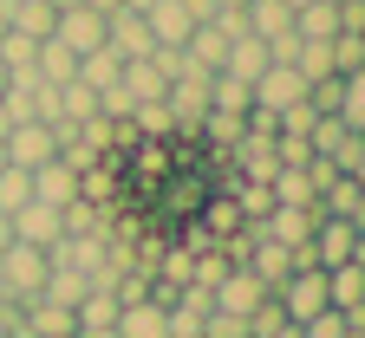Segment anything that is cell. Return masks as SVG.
Returning <instances> with one entry per match:
<instances>
[{
  "instance_id": "1",
  "label": "cell",
  "mask_w": 365,
  "mask_h": 338,
  "mask_svg": "<svg viewBox=\"0 0 365 338\" xmlns=\"http://www.w3.org/2000/svg\"><path fill=\"white\" fill-rule=\"evenodd\" d=\"M300 254H307V267H319V273H333V267H346V260H365V254H359V221L319 215Z\"/></svg>"
},
{
  "instance_id": "2",
  "label": "cell",
  "mask_w": 365,
  "mask_h": 338,
  "mask_svg": "<svg viewBox=\"0 0 365 338\" xmlns=\"http://www.w3.org/2000/svg\"><path fill=\"white\" fill-rule=\"evenodd\" d=\"M46 248H26V241H7V254H0V286H7V300H39V286H46Z\"/></svg>"
},
{
  "instance_id": "3",
  "label": "cell",
  "mask_w": 365,
  "mask_h": 338,
  "mask_svg": "<svg viewBox=\"0 0 365 338\" xmlns=\"http://www.w3.org/2000/svg\"><path fill=\"white\" fill-rule=\"evenodd\" d=\"M0 143H7V163H14V169H39V163H53V157H59V130H53V124H39V117L14 124Z\"/></svg>"
},
{
  "instance_id": "4",
  "label": "cell",
  "mask_w": 365,
  "mask_h": 338,
  "mask_svg": "<svg viewBox=\"0 0 365 338\" xmlns=\"http://www.w3.org/2000/svg\"><path fill=\"white\" fill-rule=\"evenodd\" d=\"M274 300L287 306L294 325H307L313 312H327V273H319V267H294V273L281 280V293H274Z\"/></svg>"
},
{
  "instance_id": "5",
  "label": "cell",
  "mask_w": 365,
  "mask_h": 338,
  "mask_svg": "<svg viewBox=\"0 0 365 338\" xmlns=\"http://www.w3.org/2000/svg\"><path fill=\"white\" fill-rule=\"evenodd\" d=\"M248 91H255V111H274V117H281L287 105H307V78H300L294 65H281V59H274Z\"/></svg>"
},
{
  "instance_id": "6",
  "label": "cell",
  "mask_w": 365,
  "mask_h": 338,
  "mask_svg": "<svg viewBox=\"0 0 365 338\" xmlns=\"http://www.w3.org/2000/svg\"><path fill=\"white\" fill-rule=\"evenodd\" d=\"M327 312H339L346 325H365V260H346L327 273Z\"/></svg>"
},
{
  "instance_id": "7",
  "label": "cell",
  "mask_w": 365,
  "mask_h": 338,
  "mask_svg": "<svg viewBox=\"0 0 365 338\" xmlns=\"http://www.w3.org/2000/svg\"><path fill=\"white\" fill-rule=\"evenodd\" d=\"M53 39L66 46V53H98L105 46V14H91V7H59V20H53Z\"/></svg>"
},
{
  "instance_id": "8",
  "label": "cell",
  "mask_w": 365,
  "mask_h": 338,
  "mask_svg": "<svg viewBox=\"0 0 365 338\" xmlns=\"http://www.w3.org/2000/svg\"><path fill=\"white\" fill-rule=\"evenodd\" d=\"M33 202H46V208H72V202H78V169H72L66 157L39 163V169H33Z\"/></svg>"
},
{
  "instance_id": "9",
  "label": "cell",
  "mask_w": 365,
  "mask_h": 338,
  "mask_svg": "<svg viewBox=\"0 0 365 338\" xmlns=\"http://www.w3.org/2000/svg\"><path fill=\"white\" fill-rule=\"evenodd\" d=\"M7 221H14V241H26V248H53V241L66 234V215H59V208H46V202L14 208Z\"/></svg>"
},
{
  "instance_id": "10",
  "label": "cell",
  "mask_w": 365,
  "mask_h": 338,
  "mask_svg": "<svg viewBox=\"0 0 365 338\" xmlns=\"http://www.w3.org/2000/svg\"><path fill=\"white\" fill-rule=\"evenodd\" d=\"M144 26H150V39H157V46H182L202 20L182 7V0H150V7H144Z\"/></svg>"
},
{
  "instance_id": "11",
  "label": "cell",
  "mask_w": 365,
  "mask_h": 338,
  "mask_svg": "<svg viewBox=\"0 0 365 338\" xmlns=\"http://www.w3.org/2000/svg\"><path fill=\"white\" fill-rule=\"evenodd\" d=\"M118 338H170V306H157V300H130V306H118V325H111Z\"/></svg>"
},
{
  "instance_id": "12",
  "label": "cell",
  "mask_w": 365,
  "mask_h": 338,
  "mask_svg": "<svg viewBox=\"0 0 365 338\" xmlns=\"http://www.w3.org/2000/svg\"><path fill=\"white\" fill-rule=\"evenodd\" d=\"M313 215H339V221H359V215H365V176H333L327 189H319Z\"/></svg>"
},
{
  "instance_id": "13",
  "label": "cell",
  "mask_w": 365,
  "mask_h": 338,
  "mask_svg": "<svg viewBox=\"0 0 365 338\" xmlns=\"http://www.w3.org/2000/svg\"><path fill=\"white\" fill-rule=\"evenodd\" d=\"M274 65V53H267V39H255V33H242V39H228V59H222V72L228 78H242V85H255L261 72Z\"/></svg>"
},
{
  "instance_id": "14",
  "label": "cell",
  "mask_w": 365,
  "mask_h": 338,
  "mask_svg": "<svg viewBox=\"0 0 365 338\" xmlns=\"http://www.w3.org/2000/svg\"><path fill=\"white\" fill-rule=\"evenodd\" d=\"M313 221H319L313 208H267V215H261V234L300 254V248H307V234H313Z\"/></svg>"
},
{
  "instance_id": "15",
  "label": "cell",
  "mask_w": 365,
  "mask_h": 338,
  "mask_svg": "<svg viewBox=\"0 0 365 338\" xmlns=\"http://www.w3.org/2000/svg\"><path fill=\"white\" fill-rule=\"evenodd\" d=\"M242 20H248V33H255V39H267V46L294 33V7H287V0H248Z\"/></svg>"
},
{
  "instance_id": "16",
  "label": "cell",
  "mask_w": 365,
  "mask_h": 338,
  "mask_svg": "<svg viewBox=\"0 0 365 338\" xmlns=\"http://www.w3.org/2000/svg\"><path fill=\"white\" fill-rule=\"evenodd\" d=\"M33 72H39V85H72L78 78V53H66L59 39H39V53H33Z\"/></svg>"
},
{
  "instance_id": "17",
  "label": "cell",
  "mask_w": 365,
  "mask_h": 338,
  "mask_svg": "<svg viewBox=\"0 0 365 338\" xmlns=\"http://www.w3.org/2000/svg\"><path fill=\"white\" fill-rule=\"evenodd\" d=\"M352 137H365V130H346L339 117H313L300 143H307V157H327V163H333V157L346 150V143H352Z\"/></svg>"
},
{
  "instance_id": "18",
  "label": "cell",
  "mask_w": 365,
  "mask_h": 338,
  "mask_svg": "<svg viewBox=\"0 0 365 338\" xmlns=\"http://www.w3.org/2000/svg\"><path fill=\"white\" fill-rule=\"evenodd\" d=\"M118 78H124V59L111 53V46H98V53L78 59V85H91V91H111Z\"/></svg>"
},
{
  "instance_id": "19",
  "label": "cell",
  "mask_w": 365,
  "mask_h": 338,
  "mask_svg": "<svg viewBox=\"0 0 365 338\" xmlns=\"http://www.w3.org/2000/svg\"><path fill=\"white\" fill-rule=\"evenodd\" d=\"M248 105H255V91H248L242 78H228V72H215V78H209V111H228V117H248Z\"/></svg>"
},
{
  "instance_id": "20",
  "label": "cell",
  "mask_w": 365,
  "mask_h": 338,
  "mask_svg": "<svg viewBox=\"0 0 365 338\" xmlns=\"http://www.w3.org/2000/svg\"><path fill=\"white\" fill-rule=\"evenodd\" d=\"M333 72L359 78L365 72V33H333Z\"/></svg>"
},
{
  "instance_id": "21",
  "label": "cell",
  "mask_w": 365,
  "mask_h": 338,
  "mask_svg": "<svg viewBox=\"0 0 365 338\" xmlns=\"http://www.w3.org/2000/svg\"><path fill=\"white\" fill-rule=\"evenodd\" d=\"M33 202V169H0V215H14V208H26Z\"/></svg>"
},
{
  "instance_id": "22",
  "label": "cell",
  "mask_w": 365,
  "mask_h": 338,
  "mask_svg": "<svg viewBox=\"0 0 365 338\" xmlns=\"http://www.w3.org/2000/svg\"><path fill=\"white\" fill-rule=\"evenodd\" d=\"M281 325H294V319H287V306L274 300V293H267V300L248 312V338H267V332H281Z\"/></svg>"
},
{
  "instance_id": "23",
  "label": "cell",
  "mask_w": 365,
  "mask_h": 338,
  "mask_svg": "<svg viewBox=\"0 0 365 338\" xmlns=\"http://www.w3.org/2000/svg\"><path fill=\"white\" fill-rule=\"evenodd\" d=\"M124 124H130V130H144V137H176V124H170V111H163V105H137Z\"/></svg>"
},
{
  "instance_id": "24",
  "label": "cell",
  "mask_w": 365,
  "mask_h": 338,
  "mask_svg": "<svg viewBox=\"0 0 365 338\" xmlns=\"http://www.w3.org/2000/svg\"><path fill=\"white\" fill-rule=\"evenodd\" d=\"M300 338H346V319H339V312H313V319L300 325Z\"/></svg>"
},
{
  "instance_id": "25",
  "label": "cell",
  "mask_w": 365,
  "mask_h": 338,
  "mask_svg": "<svg viewBox=\"0 0 365 338\" xmlns=\"http://www.w3.org/2000/svg\"><path fill=\"white\" fill-rule=\"evenodd\" d=\"M339 7V33H365V0H333Z\"/></svg>"
},
{
  "instance_id": "26",
  "label": "cell",
  "mask_w": 365,
  "mask_h": 338,
  "mask_svg": "<svg viewBox=\"0 0 365 338\" xmlns=\"http://www.w3.org/2000/svg\"><path fill=\"white\" fill-rule=\"evenodd\" d=\"M78 7H91V14H118V0H78Z\"/></svg>"
},
{
  "instance_id": "27",
  "label": "cell",
  "mask_w": 365,
  "mask_h": 338,
  "mask_svg": "<svg viewBox=\"0 0 365 338\" xmlns=\"http://www.w3.org/2000/svg\"><path fill=\"white\" fill-rule=\"evenodd\" d=\"M7 241H14V221H7V215H0V254H7Z\"/></svg>"
},
{
  "instance_id": "28",
  "label": "cell",
  "mask_w": 365,
  "mask_h": 338,
  "mask_svg": "<svg viewBox=\"0 0 365 338\" xmlns=\"http://www.w3.org/2000/svg\"><path fill=\"white\" fill-rule=\"evenodd\" d=\"M118 7H130V14H144V7H150V0H118Z\"/></svg>"
},
{
  "instance_id": "29",
  "label": "cell",
  "mask_w": 365,
  "mask_h": 338,
  "mask_svg": "<svg viewBox=\"0 0 365 338\" xmlns=\"http://www.w3.org/2000/svg\"><path fill=\"white\" fill-rule=\"evenodd\" d=\"M78 338H118V332H78Z\"/></svg>"
},
{
  "instance_id": "30",
  "label": "cell",
  "mask_w": 365,
  "mask_h": 338,
  "mask_svg": "<svg viewBox=\"0 0 365 338\" xmlns=\"http://www.w3.org/2000/svg\"><path fill=\"white\" fill-rule=\"evenodd\" d=\"M346 338H365V325H346Z\"/></svg>"
},
{
  "instance_id": "31",
  "label": "cell",
  "mask_w": 365,
  "mask_h": 338,
  "mask_svg": "<svg viewBox=\"0 0 365 338\" xmlns=\"http://www.w3.org/2000/svg\"><path fill=\"white\" fill-rule=\"evenodd\" d=\"M7 85H14V78H7V65H0V91H7Z\"/></svg>"
},
{
  "instance_id": "32",
  "label": "cell",
  "mask_w": 365,
  "mask_h": 338,
  "mask_svg": "<svg viewBox=\"0 0 365 338\" xmlns=\"http://www.w3.org/2000/svg\"><path fill=\"white\" fill-rule=\"evenodd\" d=\"M0 169H7V143H0Z\"/></svg>"
},
{
  "instance_id": "33",
  "label": "cell",
  "mask_w": 365,
  "mask_h": 338,
  "mask_svg": "<svg viewBox=\"0 0 365 338\" xmlns=\"http://www.w3.org/2000/svg\"><path fill=\"white\" fill-rule=\"evenodd\" d=\"M53 7H78V0H53Z\"/></svg>"
},
{
  "instance_id": "34",
  "label": "cell",
  "mask_w": 365,
  "mask_h": 338,
  "mask_svg": "<svg viewBox=\"0 0 365 338\" xmlns=\"http://www.w3.org/2000/svg\"><path fill=\"white\" fill-rule=\"evenodd\" d=\"M287 7H307V0H287Z\"/></svg>"
},
{
  "instance_id": "35",
  "label": "cell",
  "mask_w": 365,
  "mask_h": 338,
  "mask_svg": "<svg viewBox=\"0 0 365 338\" xmlns=\"http://www.w3.org/2000/svg\"><path fill=\"white\" fill-rule=\"evenodd\" d=\"M0 300H7V286H0Z\"/></svg>"
},
{
  "instance_id": "36",
  "label": "cell",
  "mask_w": 365,
  "mask_h": 338,
  "mask_svg": "<svg viewBox=\"0 0 365 338\" xmlns=\"http://www.w3.org/2000/svg\"><path fill=\"white\" fill-rule=\"evenodd\" d=\"M0 33H7V20H0Z\"/></svg>"
}]
</instances>
